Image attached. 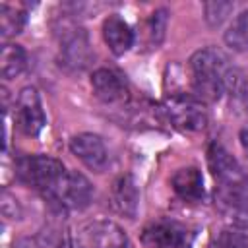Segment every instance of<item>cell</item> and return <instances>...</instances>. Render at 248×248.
Returning <instances> with one entry per match:
<instances>
[{
  "mask_svg": "<svg viewBox=\"0 0 248 248\" xmlns=\"http://www.w3.org/2000/svg\"><path fill=\"white\" fill-rule=\"evenodd\" d=\"M93 198V186L81 172H70L62 180L56 194L50 198L52 203L64 209H83Z\"/></svg>",
  "mask_w": 248,
  "mask_h": 248,
  "instance_id": "obj_7",
  "label": "cell"
},
{
  "mask_svg": "<svg viewBox=\"0 0 248 248\" xmlns=\"http://www.w3.org/2000/svg\"><path fill=\"white\" fill-rule=\"evenodd\" d=\"M103 37H105V43L108 45L110 52L116 54V56H122L134 45V31L116 14L108 16L103 21Z\"/></svg>",
  "mask_w": 248,
  "mask_h": 248,
  "instance_id": "obj_13",
  "label": "cell"
},
{
  "mask_svg": "<svg viewBox=\"0 0 248 248\" xmlns=\"http://www.w3.org/2000/svg\"><path fill=\"white\" fill-rule=\"evenodd\" d=\"M238 140H240V145H242L244 153L248 155V124H244V126L240 128V132H238Z\"/></svg>",
  "mask_w": 248,
  "mask_h": 248,
  "instance_id": "obj_22",
  "label": "cell"
},
{
  "mask_svg": "<svg viewBox=\"0 0 248 248\" xmlns=\"http://www.w3.org/2000/svg\"><path fill=\"white\" fill-rule=\"evenodd\" d=\"M211 248H248V236L240 231L223 229L215 234Z\"/></svg>",
  "mask_w": 248,
  "mask_h": 248,
  "instance_id": "obj_20",
  "label": "cell"
},
{
  "mask_svg": "<svg viewBox=\"0 0 248 248\" xmlns=\"http://www.w3.org/2000/svg\"><path fill=\"white\" fill-rule=\"evenodd\" d=\"M223 91L229 93L234 107L248 110V78L240 68H227L223 74Z\"/></svg>",
  "mask_w": 248,
  "mask_h": 248,
  "instance_id": "obj_15",
  "label": "cell"
},
{
  "mask_svg": "<svg viewBox=\"0 0 248 248\" xmlns=\"http://www.w3.org/2000/svg\"><path fill=\"white\" fill-rule=\"evenodd\" d=\"M110 200H112V207L120 215L128 217V219L136 217L138 205H140V192H138V186L130 174H122L120 178L114 180Z\"/></svg>",
  "mask_w": 248,
  "mask_h": 248,
  "instance_id": "obj_12",
  "label": "cell"
},
{
  "mask_svg": "<svg viewBox=\"0 0 248 248\" xmlns=\"http://www.w3.org/2000/svg\"><path fill=\"white\" fill-rule=\"evenodd\" d=\"M60 52L64 66L72 70H83L93 60V50L89 46V39L79 27H64L60 39Z\"/></svg>",
  "mask_w": 248,
  "mask_h": 248,
  "instance_id": "obj_8",
  "label": "cell"
},
{
  "mask_svg": "<svg viewBox=\"0 0 248 248\" xmlns=\"http://www.w3.org/2000/svg\"><path fill=\"white\" fill-rule=\"evenodd\" d=\"M227 68V56L213 46L200 48L190 56L192 91L200 103L219 101L223 93V74Z\"/></svg>",
  "mask_w": 248,
  "mask_h": 248,
  "instance_id": "obj_1",
  "label": "cell"
},
{
  "mask_svg": "<svg viewBox=\"0 0 248 248\" xmlns=\"http://www.w3.org/2000/svg\"><path fill=\"white\" fill-rule=\"evenodd\" d=\"M79 248H130L126 232L108 219H95L78 231Z\"/></svg>",
  "mask_w": 248,
  "mask_h": 248,
  "instance_id": "obj_4",
  "label": "cell"
},
{
  "mask_svg": "<svg viewBox=\"0 0 248 248\" xmlns=\"http://www.w3.org/2000/svg\"><path fill=\"white\" fill-rule=\"evenodd\" d=\"M207 165L213 176L219 180V188H234L248 184V176L238 165V161L221 145V143H211L207 149Z\"/></svg>",
  "mask_w": 248,
  "mask_h": 248,
  "instance_id": "obj_6",
  "label": "cell"
},
{
  "mask_svg": "<svg viewBox=\"0 0 248 248\" xmlns=\"http://www.w3.org/2000/svg\"><path fill=\"white\" fill-rule=\"evenodd\" d=\"M141 240L147 248H192V232L184 225L169 219L151 223L143 231Z\"/></svg>",
  "mask_w": 248,
  "mask_h": 248,
  "instance_id": "obj_5",
  "label": "cell"
},
{
  "mask_svg": "<svg viewBox=\"0 0 248 248\" xmlns=\"http://www.w3.org/2000/svg\"><path fill=\"white\" fill-rule=\"evenodd\" d=\"M16 107H17V126L21 128V132L27 136H37L46 122L39 91L35 87H23L17 95Z\"/></svg>",
  "mask_w": 248,
  "mask_h": 248,
  "instance_id": "obj_9",
  "label": "cell"
},
{
  "mask_svg": "<svg viewBox=\"0 0 248 248\" xmlns=\"http://www.w3.org/2000/svg\"><path fill=\"white\" fill-rule=\"evenodd\" d=\"M70 151L91 170H103L108 161L105 141L95 134H78L70 140Z\"/></svg>",
  "mask_w": 248,
  "mask_h": 248,
  "instance_id": "obj_10",
  "label": "cell"
},
{
  "mask_svg": "<svg viewBox=\"0 0 248 248\" xmlns=\"http://www.w3.org/2000/svg\"><path fill=\"white\" fill-rule=\"evenodd\" d=\"M91 87L99 101L107 105L124 103L128 99V87L120 74L108 68H99L91 76Z\"/></svg>",
  "mask_w": 248,
  "mask_h": 248,
  "instance_id": "obj_11",
  "label": "cell"
},
{
  "mask_svg": "<svg viewBox=\"0 0 248 248\" xmlns=\"http://www.w3.org/2000/svg\"><path fill=\"white\" fill-rule=\"evenodd\" d=\"M27 66V54L21 45L16 43H6L2 46L0 54V74L4 79H14L17 78Z\"/></svg>",
  "mask_w": 248,
  "mask_h": 248,
  "instance_id": "obj_16",
  "label": "cell"
},
{
  "mask_svg": "<svg viewBox=\"0 0 248 248\" xmlns=\"http://www.w3.org/2000/svg\"><path fill=\"white\" fill-rule=\"evenodd\" d=\"M172 190L184 202H200L203 198V178L200 169L196 167H182L172 174Z\"/></svg>",
  "mask_w": 248,
  "mask_h": 248,
  "instance_id": "obj_14",
  "label": "cell"
},
{
  "mask_svg": "<svg viewBox=\"0 0 248 248\" xmlns=\"http://www.w3.org/2000/svg\"><path fill=\"white\" fill-rule=\"evenodd\" d=\"M165 112L170 122L180 130L198 132L203 130L207 124V112L194 95H170L165 101Z\"/></svg>",
  "mask_w": 248,
  "mask_h": 248,
  "instance_id": "obj_3",
  "label": "cell"
},
{
  "mask_svg": "<svg viewBox=\"0 0 248 248\" xmlns=\"http://www.w3.org/2000/svg\"><path fill=\"white\" fill-rule=\"evenodd\" d=\"M167 21H169V12L165 8L155 10L147 17V21H145V39H147V45L151 48H157L163 43L165 31H167Z\"/></svg>",
  "mask_w": 248,
  "mask_h": 248,
  "instance_id": "obj_18",
  "label": "cell"
},
{
  "mask_svg": "<svg viewBox=\"0 0 248 248\" xmlns=\"http://www.w3.org/2000/svg\"><path fill=\"white\" fill-rule=\"evenodd\" d=\"M234 4L232 2H205L203 4V12H205V21L211 25V27H219L227 17L229 14L232 12Z\"/></svg>",
  "mask_w": 248,
  "mask_h": 248,
  "instance_id": "obj_21",
  "label": "cell"
},
{
  "mask_svg": "<svg viewBox=\"0 0 248 248\" xmlns=\"http://www.w3.org/2000/svg\"><path fill=\"white\" fill-rule=\"evenodd\" d=\"M16 174L23 184L39 190L46 200H50L56 194V190L60 188V184L66 178L68 170L54 157H48V155H25V157L17 159Z\"/></svg>",
  "mask_w": 248,
  "mask_h": 248,
  "instance_id": "obj_2",
  "label": "cell"
},
{
  "mask_svg": "<svg viewBox=\"0 0 248 248\" xmlns=\"http://www.w3.org/2000/svg\"><path fill=\"white\" fill-rule=\"evenodd\" d=\"M225 43L236 52L248 50V10L240 12L231 23V27L225 31Z\"/></svg>",
  "mask_w": 248,
  "mask_h": 248,
  "instance_id": "obj_17",
  "label": "cell"
},
{
  "mask_svg": "<svg viewBox=\"0 0 248 248\" xmlns=\"http://www.w3.org/2000/svg\"><path fill=\"white\" fill-rule=\"evenodd\" d=\"M25 25V14L14 6H8V4H2L0 6V33H2V39H8V37H14L17 33H21Z\"/></svg>",
  "mask_w": 248,
  "mask_h": 248,
  "instance_id": "obj_19",
  "label": "cell"
}]
</instances>
